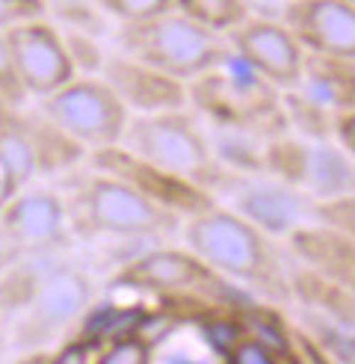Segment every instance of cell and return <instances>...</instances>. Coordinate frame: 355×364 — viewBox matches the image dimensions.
<instances>
[{"mask_svg": "<svg viewBox=\"0 0 355 364\" xmlns=\"http://www.w3.org/2000/svg\"><path fill=\"white\" fill-rule=\"evenodd\" d=\"M181 237L187 249L255 299L270 305L293 302L290 261L284 258L273 234L240 210L213 205L202 213H192L181 225Z\"/></svg>", "mask_w": 355, "mask_h": 364, "instance_id": "6da1fadb", "label": "cell"}, {"mask_svg": "<svg viewBox=\"0 0 355 364\" xmlns=\"http://www.w3.org/2000/svg\"><path fill=\"white\" fill-rule=\"evenodd\" d=\"M62 202L68 213V228L80 237L166 243L178 237L184 225L175 210L151 202L128 181L95 166L68 181Z\"/></svg>", "mask_w": 355, "mask_h": 364, "instance_id": "7a4b0ae2", "label": "cell"}, {"mask_svg": "<svg viewBox=\"0 0 355 364\" xmlns=\"http://www.w3.org/2000/svg\"><path fill=\"white\" fill-rule=\"evenodd\" d=\"M119 145L213 196L234 184V172L219 160L204 131V119L190 104L160 113H131Z\"/></svg>", "mask_w": 355, "mask_h": 364, "instance_id": "3957f363", "label": "cell"}, {"mask_svg": "<svg viewBox=\"0 0 355 364\" xmlns=\"http://www.w3.org/2000/svg\"><path fill=\"white\" fill-rule=\"evenodd\" d=\"M190 107L222 134L270 139L288 131L281 89L255 75L234 53L187 83Z\"/></svg>", "mask_w": 355, "mask_h": 364, "instance_id": "277c9868", "label": "cell"}, {"mask_svg": "<svg viewBox=\"0 0 355 364\" xmlns=\"http://www.w3.org/2000/svg\"><path fill=\"white\" fill-rule=\"evenodd\" d=\"M113 284L142 290V294H154L160 299L172 302H187L202 311H213V308H240L255 302L252 294H246L243 287L219 276L207 261L187 246H166L154 243L136 258L124 261Z\"/></svg>", "mask_w": 355, "mask_h": 364, "instance_id": "5b68a950", "label": "cell"}, {"mask_svg": "<svg viewBox=\"0 0 355 364\" xmlns=\"http://www.w3.org/2000/svg\"><path fill=\"white\" fill-rule=\"evenodd\" d=\"M33 261L24 294L9 311L15 320V343L24 350L60 341L92 305V282L80 267L60 261V252L39 255Z\"/></svg>", "mask_w": 355, "mask_h": 364, "instance_id": "8992f818", "label": "cell"}, {"mask_svg": "<svg viewBox=\"0 0 355 364\" xmlns=\"http://www.w3.org/2000/svg\"><path fill=\"white\" fill-rule=\"evenodd\" d=\"M116 42V50L184 83L217 68L231 53L225 36L195 24L178 9L119 24Z\"/></svg>", "mask_w": 355, "mask_h": 364, "instance_id": "52a82bcc", "label": "cell"}, {"mask_svg": "<svg viewBox=\"0 0 355 364\" xmlns=\"http://www.w3.org/2000/svg\"><path fill=\"white\" fill-rule=\"evenodd\" d=\"M261 160L263 172L314 202L355 190V157H349L334 139L302 136L288 127L263 139Z\"/></svg>", "mask_w": 355, "mask_h": 364, "instance_id": "ba28073f", "label": "cell"}, {"mask_svg": "<svg viewBox=\"0 0 355 364\" xmlns=\"http://www.w3.org/2000/svg\"><path fill=\"white\" fill-rule=\"evenodd\" d=\"M293 134L332 139V122L355 107V60L308 53L299 80L281 92Z\"/></svg>", "mask_w": 355, "mask_h": 364, "instance_id": "9c48e42d", "label": "cell"}, {"mask_svg": "<svg viewBox=\"0 0 355 364\" xmlns=\"http://www.w3.org/2000/svg\"><path fill=\"white\" fill-rule=\"evenodd\" d=\"M39 110L86 151L119 145L131 119L128 107L101 80V75L71 77L50 95L39 98Z\"/></svg>", "mask_w": 355, "mask_h": 364, "instance_id": "30bf717a", "label": "cell"}, {"mask_svg": "<svg viewBox=\"0 0 355 364\" xmlns=\"http://www.w3.org/2000/svg\"><path fill=\"white\" fill-rule=\"evenodd\" d=\"M68 246V213L57 190L18 187L0 205V264Z\"/></svg>", "mask_w": 355, "mask_h": 364, "instance_id": "8fae6325", "label": "cell"}, {"mask_svg": "<svg viewBox=\"0 0 355 364\" xmlns=\"http://www.w3.org/2000/svg\"><path fill=\"white\" fill-rule=\"evenodd\" d=\"M4 36H6L12 71L18 83H21L24 95L45 98L71 77H77V65L71 60L68 42L45 18L21 21L4 30Z\"/></svg>", "mask_w": 355, "mask_h": 364, "instance_id": "7c38bea8", "label": "cell"}, {"mask_svg": "<svg viewBox=\"0 0 355 364\" xmlns=\"http://www.w3.org/2000/svg\"><path fill=\"white\" fill-rule=\"evenodd\" d=\"M89 166L104 169V172L121 178V181H128L131 187H136L142 196H148L151 202L175 210L181 220H187V216H192V213H202L213 205H219V198L213 193H207L204 187L136 157L133 151L124 149V145H106V149L89 151Z\"/></svg>", "mask_w": 355, "mask_h": 364, "instance_id": "4fadbf2b", "label": "cell"}, {"mask_svg": "<svg viewBox=\"0 0 355 364\" xmlns=\"http://www.w3.org/2000/svg\"><path fill=\"white\" fill-rule=\"evenodd\" d=\"M225 39L231 53L243 65H248L255 75L278 86L281 92L299 80L302 63H305V48L293 39V33L278 18L248 15Z\"/></svg>", "mask_w": 355, "mask_h": 364, "instance_id": "5bb4252c", "label": "cell"}, {"mask_svg": "<svg viewBox=\"0 0 355 364\" xmlns=\"http://www.w3.org/2000/svg\"><path fill=\"white\" fill-rule=\"evenodd\" d=\"M278 21L308 53L355 60V4L349 0H284Z\"/></svg>", "mask_w": 355, "mask_h": 364, "instance_id": "9a60e30c", "label": "cell"}, {"mask_svg": "<svg viewBox=\"0 0 355 364\" xmlns=\"http://www.w3.org/2000/svg\"><path fill=\"white\" fill-rule=\"evenodd\" d=\"M98 71H101V80L128 107V113H160V110H178V107L190 104L184 80H175L121 50L104 53Z\"/></svg>", "mask_w": 355, "mask_h": 364, "instance_id": "2e32d148", "label": "cell"}, {"mask_svg": "<svg viewBox=\"0 0 355 364\" xmlns=\"http://www.w3.org/2000/svg\"><path fill=\"white\" fill-rule=\"evenodd\" d=\"M284 237H288V255L296 264L355 290V240L346 231L314 220L293 225Z\"/></svg>", "mask_w": 355, "mask_h": 364, "instance_id": "e0dca14e", "label": "cell"}, {"mask_svg": "<svg viewBox=\"0 0 355 364\" xmlns=\"http://www.w3.org/2000/svg\"><path fill=\"white\" fill-rule=\"evenodd\" d=\"M290 290H293V302L305 314L355 326V290L317 276L314 269L296 264L293 258H290Z\"/></svg>", "mask_w": 355, "mask_h": 364, "instance_id": "ac0fdd59", "label": "cell"}, {"mask_svg": "<svg viewBox=\"0 0 355 364\" xmlns=\"http://www.w3.org/2000/svg\"><path fill=\"white\" fill-rule=\"evenodd\" d=\"M172 4L181 15L192 18L195 24H202L219 36H228L252 15L248 0H172Z\"/></svg>", "mask_w": 355, "mask_h": 364, "instance_id": "d6986e66", "label": "cell"}, {"mask_svg": "<svg viewBox=\"0 0 355 364\" xmlns=\"http://www.w3.org/2000/svg\"><path fill=\"white\" fill-rule=\"evenodd\" d=\"M311 220L341 228L355 240V190L332 196V198H317L311 205Z\"/></svg>", "mask_w": 355, "mask_h": 364, "instance_id": "ffe728a7", "label": "cell"}, {"mask_svg": "<svg viewBox=\"0 0 355 364\" xmlns=\"http://www.w3.org/2000/svg\"><path fill=\"white\" fill-rule=\"evenodd\" d=\"M95 6L101 12H106L110 18H116L119 24L142 21V18H151V15L175 9L172 0H95Z\"/></svg>", "mask_w": 355, "mask_h": 364, "instance_id": "44dd1931", "label": "cell"}, {"mask_svg": "<svg viewBox=\"0 0 355 364\" xmlns=\"http://www.w3.org/2000/svg\"><path fill=\"white\" fill-rule=\"evenodd\" d=\"M151 358V347L139 335H119L110 343H104L101 353L95 355V361L104 364H146Z\"/></svg>", "mask_w": 355, "mask_h": 364, "instance_id": "7402d4cb", "label": "cell"}, {"mask_svg": "<svg viewBox=\"0 0 355 364\" xmlns=\"http://www.w3.org/2000/svg\"><path fill=\"white\" fill-rule=\"evenodd\" d=\"M45 0H0V30H9L30 18H45Z\"/></svg>", "mask_w": 355, "mask_h": 364, "instance_id": "603a6c76", "label": "cell"}, {"mask_svg": "<svg viewBox=\"0 0 355 364\" xmlns=\"http://www.w3.org/2000/svg\"><path fill=\"white\" fill-rule=\"evenodd\" d=\"M24 98H27V95H24V89H21V83H18L15 71H12L9 48H6V36H4V30H0V101L18 107Z\"/></svg>", "mask_w": 355, "mask_h": 364, "instance_id": "cb8c5ba5", "label": "cell"}, {"mask_svg": "<svg viewBox=\"0 0 355 364\" xmlns=\"http://www.w3.org/2000/svg\"><path fill=\"white\" fill-rule=\"evenodd\" d=\"M332 139L341 145L349 157H355V107H352V110H346V113H341V116H334V122H332Z\"/></svg>", "mask_w": 355, "mask_h": 364, "instance_id": "d4e9b609", "label": "cell"}, {"mask_svg": "<svg viewBox=\"0 0 355 364\" xmlns=\"http://www.w3.org/2000/svg\"><path fill=\"white\" fill-rule=\"evenodd\" d=\"M0 343H4V326H0Z\"/></svg>", "mask_w": 355, "mask_h": 364, "instance_id": "484cf974", "label": "cell"}, {"mask_svg": "<svg viewBox=\"0 0 355 364\" xmlns=\"http://www.w3.org/2000/svg\"><path fill=\"white\" fill-rule=\"evenodd\" d=\"M349 4H355V0H349Z\"/></svg>", "mask_w": 355, "mask_h": 364, "instance_id": "4316f807", "label": "cell"}]
</instances>
